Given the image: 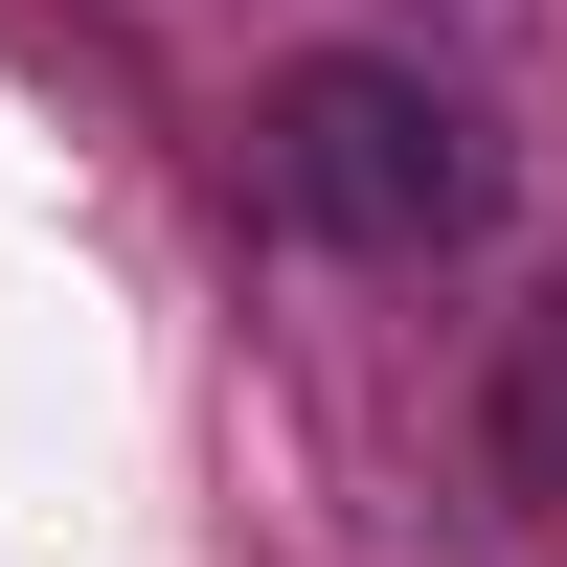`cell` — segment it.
Here are the masks:
<instances>
[{
    "label": "cell",
    "mask_w": 567,
    "mask_h": 567,
    "mask_svg": "<svg viewBox=\"0 0 567 567\" xmlns=\"http://www.w3.org/2000/svg\"><path fill=\"white\" fill-rule=\"evenodd\" d=\"M250 182H272V227H318V250H454V227L499 205L477 114H454L432 69H386V45H318V69L250 114Z\"/></svg>",
    "instance_id": "1"
},
{
    "label": "cell",
    "mask_w": 567,
    "mask_h": 567,
    "mask_svg": "<svg viewBox=\"0 0 567 567\" xmlns=\"http://www.w3.org/2000/svg\"><path fill=\"white\" fill-rule=\"evenodd\" d=\"M499 454H523V499H567V296H545V341H523V386H499Z\"/></svg>",
    "instance_id": "2"
}]
</instances>
